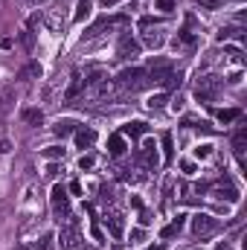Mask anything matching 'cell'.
I'll return each mask as SVG.
<instances>
[{
    "mask_svg": "<svg viewBox=\"0 0 247 250\" xmlns=\"http://www.w3.org/2000/svg\"><path fill=\"white\" fill-rule=\"evenodd\" d=\"M148 84V73L146 70H140V67H131V70H122L119 76H116V87L122 90V93H134V90H140V87H146Z\"/></svg>",
    "mask_w": 247,
    "mask_h": 250,
    "instance_id": "1",
    "label": "cell"
},
{
    "mask_svg": "<svg viewBox=\"0 0 247 250\" xmlns=\"http://www.w3.org/2000/svg\"><path fill=\"white\" fill-rule=\"evenodd\" d=\"M218 90H221V82L215 76H198V84H195V96L201 102H215L218 99Z\"/></svg>",
    "mask_w": 247,
    "mask_h": 250,
    "instance_id": "2",
    "label": "cell"
},
{
    "mask_svg": "<svg viewBox=\"0 0 247 250\" xmlns=\"http://www.w3.org/2000/svg\"><path fill=\"white\" fill-rule=\"evenodd\" d=\"M79 239H82V230H79V218H67V224L61 227V233H58V245L64 250H76L79 248Z\"/></svg>",
    "mask_w": 247,
    "mask_h": 250,
    "instance_id": "3",
    "label": "cell"
},
{
    "mask_svg": "<svg viewBox=\"0 0 247 250\" xmlns=\"http://www.w3.org/2000/svg\"><path fill=\"white\" fill-rule=\"evenodd\" d=\"M52 210H55L58 221L70 218V195H67V189H64L61 183H55V186H52Z\"/></svg>",
    "mask_w": 247,
    "mask_h": 250,
    "instance_id": "4",
    "label": "cell"
},
{
    "mask_svg": "<svg viewBox=\"0 0 247 250\" xmlns=\"http://www.w3.org/2000/svg\"><path fill=\"white\" fill-rule=\"evenodd\" d=\"M218 230V218H213V216H207V213H198L195 218H192V233L195 236H210V233H215Z\"/></svg>",
    "mask_w": 247,
    "mask_h": 250,
    "instance_id": "5",
    "label": "cell"
},
{
    "mask_svg": "<svg viewBox=\"0 0 247 250\" xmlns=\"http://www.w3.org/2000/svg\"><path fill=\"white\" fill-rule=\"evenodd\" d=\"M116 55H119V58H131V61H134V58L140 55V44H137V41H134V38H131V35L125 32V35L119 38V47H116Z\"/></svg>",
    "mask_w": 247,
    "mask_h": 250,
    "instance_id": "6",
    "label": "cell"
},
{
    "mask_svg": "<svg viewBox=\"0 0 247 250\" xmlns=\"http://www.w3.org/2000/svg\"><path fill=\"white\" fill-rule=\"evenodd\" d=\"M245 149H247V128L245 125H239V131L233 134V151H236V157L245 163Z\"/></svg>",
    "mask_w": 247,
    "mask_h": 250,
    "instance_id": "7",
    "label": "cell"
},
{
    "mask_svg": "<svg viewBox=\"0 0 247 250\" xmlns=\"http://www.w3.org/2000/svg\"><path fill=\"white\" fill-rule=\"evenodd\" d=\"M181 47H183V50H195V47H198V38H195L189 29H181L178 38H175V50H181Z\"/></svg>",
    "mask_w": 247,
    "mask_h": 250,
    "instance_id": "8",
    "label": "cell"
},
{
    "mask_svg": "<svg viewBox=\"0 0 247 250\" xmlns=\"http://www.w3.org/2000/svg\"><path fill=\"white\" fill-rule=\"evenodd\" d=\"M105 224L114 239H122V216L119 213H105Z\"/></svg>",
    "mask_w": 247,
    "mask_h": 250,
    "instance_id": "9",
    "label": "cell"
},
{
    "mask_svg": "<svg viewBox=\"0 0 247 250\" xmlns=\"http://www.w3.org/2000/svg\"><path fill=\"white\" fill-rule=\"evenodd\" d=\"M183 224H186V216L181 213V216H175V221H172L169 227H163V230H160V236H163V239H175V236H181Z\"/></svg>",
    "mask_w": 247,
    "mask_h": 250,
    "instance_id": "10",
    "label": "cell"
},
{
    "mask_svg": "<svg viewBox=\"0 0 247 250\" xmlns=\"http://www.w3.org/2000/svg\"><path fill=\"white\" fill-rule=\"evenodd\" d=\"M93 143H96V131L93 128H79L76 131V146L79 149H90Z\"/></svg>",
    "mask_w": 247,
    "mask_h": 250,
    "instance_id": "11",
    "label": "cell"
},
{
    "mask_svg": "<svg viewBox=\"0 0 247 250\" xmlns=\"http://www.w3.org/2000/svg\"><path fill=\"white\" fill-rule=\"evenodd\" d=\"M137 157H140L148 169H151V166H157V146H154V143H146V149H143Z\"/></svg>",
    "mask_w": 247,
    "mask_h": 250,
    "instance_id": "12",
    "label": "cell"
},
{
    "mask_svg": "<svg viewBox=\"0 0 247 250\" xmlns=\"http://www.w3.org/2000/svg\"><path fill=\"white\" fill-rule=\"evenodd\" d=\"M213 192H215V198H224V201H230V204H236V201H239V189H233V186L218 183V186H213Z\"/></svg>",
    "mask_w": 247,
    "mask_h": 250,
    "instance_id": "13",
    "label": "cell"
},
{
    "mask_svg": "<svg viewBox=\"0 0 247 250\" xmlns=\"http://www.w3.org/2000/svg\"><path fill=\"white\" fill-rule=\"evenodd\" d=\"M76 125H79L76 119H58V122L52 125V131H55L58 137H67V134H73V131H76Z\"/></svg>",
    "mask_w": 247,
    "mask_h": 250,
    "instance_id": "14",
    "label": "cell"
},
{
    "mask_svg": "<svg viewBox=\"0 0 247 250\" xmlns=\"http://www.w3.org/2000/svg\"><path fill=\"white\" fill-rule=\"evenodd\" d=\"M146 131H148V125H146V122H140V119H137V122H128V125H125V131H122V134H125V137H131V140H137V137H143V134H146Z\"/></svg>",
    "mask_w": 247,
    "mask_h": 250,
    "instance_id": "15",
    "label": "cell"
},
{
    "mask_svg": "<svg viewBox=\"0 0 247 250\" xmlns=\"http://www.w3.org/2000/svg\"><path fill=\"white\" fill-rule=\"evenodd\" d=\"M108 151H111L114 157H119V154L125 151V137H122V134H114V137L108 140Z\"/></svg>",
    "mask_w": 247,
    "mask_h": 250,
    "instance_id": "16",
    "label": "cell"
},
{
    "mask_svg": "<svg viewBox=\"0 0 247 250\" xmlns=\"http://www.w3.org/2000/svg\"><path fill=\"white\" fill-rule=\"evenodd\" d=\"M163 41H166V38H163L160 32H146V35H143V44H146L148 50H160Z\"/></svg>",
    "mask_w": 247,
    "mask_h": 250,
    "instance_id": "17",
    "label": "cell"
},
{
    "mask_svg": "<svg viewBox=\"0 0 247 250\" xmlns=\"http://www.w3.org/2000/svg\"><path fill=\"white\" fill-rule=\"evenodd\" d=\"M87 17H90V3L82 0V3L76 6V23H82V20H87Z\"/></svg>",
    "mask_w": 247,
    "mask_h": 250,
    "instance_id": "18",
    "label": "cell"
},
{
    "mask_svg": "<svg viewBox=\"0 0 247 250\" xmlns=\"http://www.w3.org/2000/svg\"><path fill=\"white\" fill-rule=\"evenodd\" d=\"M73 79H76V82H73V84H70V90H67V99H76V96H79V93H82V87H84V79H82V76H79V73H76V76H73Z\"/></svg>",
    "mask_w": 247,
    "mask_h": 250,
    "instance_id": "19",
    "label": "cell"
},
{
    "mask_svg": "<svg viewBox=\"0 0 247 250\" xmlns=\"http://www.w3.org/2000/svg\"><path fill=\"white\" fill-rule=\"evenodd\" d=\"M41 119H44V114H41V111H35V108L23 111V122H29V125H41Z\"/></svg>",
    "mask_w": 247,
    "mask_h": 250,
    "instance_id": "20",
    "label": "cell"
},
{
    "mask_svg": "<svg viewBox=\"0 0 247 250\" xmlns=\"http://www.w3.org/2000/svg\"><path fill=\"white\" fill-rule=\"evenodd\" d=\"M242 117V111L239 108H230V111H218V119L221 122H233V119H239Z\"/></svg>",
    "mask_w": 247,
    "mask_h": 250,
    "instance_id": "21",
    "label": "cell"
},
{
    "mask_svg": "<svg viewBox=\"0 0 247 250\" xmlns=\"http://www.w3.org/2000/svg\"><path fill=\"white\" fill-rule=\"evenodd\" d=\"M44 157L47 160H58V157H64V149L61 146H49V149H44Z\"/></svg>",
    "mask_w": 247,
    "mask_h": 250,
    "instance_id": "22",
    "label": "cell"
},
{
    "mask_svg": "<svg viewBox=\"0 0 247 250\" xmlns=\"http://www.w3.org/2000/svg\"><path fill=\"white\" fill-rule=\"evenodd\" d=\"M166 102H169V99H166V96H163V93H157V96H151V99H148V102H146V105H148V108H151V111H157V108H163V105H166Z\"/></svg>",
    "mask_w": 247,
    "mask_h": 250,
    "instance_id": "23",
    "label": "cell"
},
{
    "mask_svg": "<svg viewBox=\"0 0 247 250\" xmlns=\"http://www.w3.org/2000/svg\"><path fill=\"white\" fill-rule=\"evenodd\" d=\"M163 154H166V160H172V157H175V149H172V134H163Z\"/></svg>",
    "mask_w": 247,
    "mask_h": 250,
    "instance_id": "24",
    "label": "cell"
},
{
    "mask_svg": "<svg viewBox=\"0 0 247 250\" xmlns=\"http://www.w3.org/2000/svg\"><path fill=\"white\" fill-rule=\"evenodd\" d=\"M210 154H213V146H210V143H204V146L195 149V157H198V160H207Z\"/></svg>",
    "mask_w": 247,
    "mask_h": 250,
    "instance_id": "25",
    "label": "cell"
},
{
    "mask_svg": "<svg viewBox=\"0 0 247 250\" xmlns=\"http://www.w3.org/2000/svg\"><path fill=\"white\" fill-rule=\"evenodd\" d=\"M79 169H82V172H84V169H93V157H90V154H82V157H79Z\"/></svg>",
    "mask_w": 247,
    "mask_h": 250,
    "instance_id": "26",
    "label": "cell"
},
{
    "mask_svg": "<svg viewBox=\"0 0 247 250\" xmlns=\"http://www.w3.org/2000/svg\"><path fill=\"white\" fill-rule=\"evenodd\" d=\"M52 245H55V239H52V236H44L41 245H38V250H52Z\"/></svg>",
    "mask_w": 247,
    "mask_h": 250,
    "instance_id": "27",
    "label": "cell"
},
{
    "mask_svg": "<svg viewBox=\"0 0 247 250\" xmlns=\"http://www.w3.org/2000/svg\"><path fill=\"white\" fill-rule=\"evenodd\" d=\"M198 6H204V9H210V12H213V9H218L221 3H218V0H198Z\"/></svg>",
    "mask_w": 247,
    "mask_h": 250,
    "instance_id": "28",
    "label": "cell"
},
{
    "mask_svg": "<svg viewBox=\"0 0 247 250\" xmlns=\"http://www.w3.org/2000/svg\"><path fill=\"white\" fill-rule=\"evenodd\" d=\"M157 9H163V12H172V9H175V0H157Z\"/></svg>",
    "mask_w": 247,
    "mask_h": 250,
    "instance_id": "29",
    "label": "cell"
},
{
    "mask_svg": "<svg viewBox=\"0 0 247 250\" xmlns=\"http://www.w3.org/2000/svg\"><path fill=\"white\" fill-rule=\"evenodd\" d=\"M181 169H183L186 175H195V163H189V160H183V163H181Z\"/></svg>",
    "mask_w": 247,
    "mask_h": 250,
    "instance_id": "30",
    "label": "cell"
},
{
    "mask_svg": "<svg viewBox=\"0 0 247 250\" xmlns=\"http://www.w3.org/2000/svg\"><path fill=\"white\" fill-rule=\"evenodd\" d=\"M183 105H186V102H183V96H178V99L172 102V108H175V111H183Z\"/></svg>",
    "mask_w": 247,
    "mask_h": 250,
    "instance_id": "31",
    "label": "cell"
},
{
    "mask_svg": "<svg viewBox=\"0 0 247 250\" xmlns=\"http://www.w3.org/2000/svg\"><path fill=\"white\" fill-rule=\"evenodd\" d=\"M70 192H73V195H82V183H79V181H73V183H70Z\"/></svg>",
    "mask_w": 247,
    "mask_h": 250,
    "instance_id": "32",
    "label": "cell"
},
{
    "mask_svg": "<svg viewBox=\"0 0 247 250\" xmlns=\"http://www.w3.org/2000/svg\"><path fill=\"white\" fill-rule=\"evenodd\" d=\"M140 221H143V224H151V213L143 210V213H140Z\"/></svg>",
    "mask_w": 247,
    "mask_h": 250,
    "instance_id": "33",
    "label": "cell"
},
{
    "mask_svg": "<svg viewBox=\"0 0 247 250\" xmlns=\"http://www.w3.org/2000/svg\"><path fill=\"white\" fill-rule=\"evenodd\" d=\"M47 175H49V178H55V175H58V166H55V163H52V166H47Z\"/></svg>",
    "mask_w": 247,
    "mask_h": 250,
    "instance_id": "34",
    "label": "cell"
},
{
    "mask_svg": "<svg viewBox=\"0 0 247 250\" xmlns=\"http://www.w3.org/2000/svg\"><path fill=\"white\" fill-rule=\"evenodd\" d=\"M9 149H12V146H9V143H6V140H0V154H6V151H9Z\"/></svg>",
    "mask_w": 247,
    "mask_h": 250,
    "instance_id": "35",
    "label": "cell"
},
{
    "mask_svg": "<svg viewBox=\"0 0 247 250\" xmlns=\"http://www.w3.org/2000/svg\"><path fill=\"white\" fill-rule=\"evenodd\" d=\"M116 3H119V0H102V6H105V9H111V6H116Z\"/></svg>",
    "mask_w": 247,
    "mask_h": 250,
    "instance_id": "36",
    "label": "cell"
},
{
    "mask_svg": "<svg viewBox=\"0 0 247 250\" xmlns=\"http://www.w3.org/2000/svg\"><path fill=\"white\" fill-rule=\"evenodd\" d=\"M146 250H163V245H151V248H146Z\"/></svg>",
    "mask_w": 247,
    "mask_h": 250,
    "instance_id": "37",
    "label": "cell"
},
{
    "mask_svg": "<svg viewBox=\"0 0 247 250\" xmlns=\"http://www.w3.org/2000/svg\"><path fill=\"white\" fill-rule=\"evenodd\" d=\"M215 250H233V248H230V245H218Z\"/></svg>",
    "mask_w": 247,
    "mask_h": 250,
    "instance_id": "38",
    "label": "cell"
},
{
    "mask_svg": "<svg viewBox=\"0 0 247 250\" xmlns=\"http://www.w3.org/2000/svg\"><path fill=\"white\" fill-rule=\"evenodd\" d=\"M82 250H90V248H82Z\"/></svg>",
    "mask_w": 247,
    "mask_h": 250,
    "instance_id": "39",
    "label": "cell"
}]
</instances>
